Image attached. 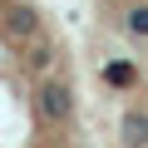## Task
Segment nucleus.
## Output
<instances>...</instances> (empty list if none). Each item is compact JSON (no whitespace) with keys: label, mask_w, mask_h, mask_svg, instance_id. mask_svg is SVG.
Masks as SVG:
<instances>
[{"label":"nucleus","mask_w":148,"mask_h":148,"mask_svg":"<svg viewBox=\"0 0 148 148\" xmlns=\"http://www.w3.org/2000/svg\"><path fill=\"white\" fill-rule=\"evenodd\" d=\"M0 148H84L69 49L30 0H0Z\"/></svg>","instance_id":"f257e3e1"},{"label":"nucleus","mask_w":148,"mask_h":148,"mask_svg":"<svg viewBox=\"0 0 148 148\" xmlns=\"http://www.w3.org/2000/svg\"><path fill=\"white\" fill-rule=\"evenodd\" d=\"M104 5L114 10V20H119L133 40L148 45V0H104Z\"/></svg>","instance_id":"f03ea898"}]
</instances>
